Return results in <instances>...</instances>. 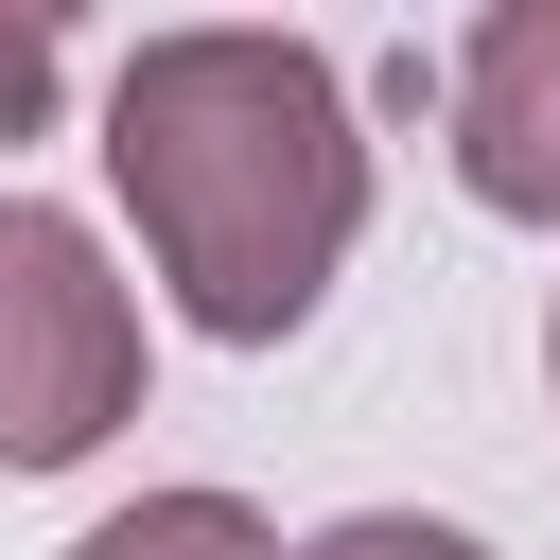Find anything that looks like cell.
<instances>
[{
  "mask_svg": "<svg viewBox=\"0 0 560 560\" xmlns=\"http://www.w3.org/2000/svg\"><path fill=\"white\" fill-rule=\"evenodd\" d=\"M542 385H560V298H542Z\"/></svg>",
  "mask_w": 560,
  "mask_h": 560,
  "instance_id": "obj_7",
  "label": "cell"
},
{
  "mask_svg": "<svg viewBox=\"0 0 560 560\" xmlns=\"http://www.w3.org/2000/svg\"><path fill=\"white\" fill-rule=\"evenodd\" d=\"M298 560H490L472 525H438V508H350V525H315Z\"/></svg>",
  "mask_w": 560,
  "mask_h": 560,
  "instance_id": "obj_6",
  "label": "cell"
},
{
  "mask_svg": "<svg viewBox=\"0 0 560 560\" xmlns=\"http://www.w3.org/2000/svg\"><path fill=\"white\" fill-rule=\"evenodd\" d=\"M438 105H455V192L508 228H560V0H490Z\"/></svg>",
  "mask_w": 560,
  "mask_h": 560,
  "instance_id": "obj_3",
  "label": "cell"
},
{
  "mask_svg": "<svg viewBox=\"0 0 560 560\" xmlns=\"http://www.w3.org/2000/svg\"><path fill=\"white\" fill-rule=\"evenodd\" d=\"M52 88H70V35L52 18H0V158L52 140Z\"/></svg>",
  "mask_w": 560,
  "mask_h": 560,
  "instance_id": "obj_5",
  "label": "cell"
},
{
  "mask_svg": "<svg viewBox=\"0 0 560 560\" xmlns=\"http://www.w3.org/2000/svg\"><path fill=\"white\" fill-rule=\"evenodd\" d=\"M105 192L210 350H280L368 245V122L315 35L175 18L105 70Z\"/></svg>",
  "mask_w": 560,
  "mask_h": 560,
  "instance_id": "obj_1",
  "label": "cell"
},
{
  "mask_svg": "<svg viewBox=\"0 0 560 560\" xmlns=\"http://www.w3.org/2000/svg\"><path fill=\"white\" fill-rule=\"evenodd\" d=\"M140 420V280L88 210L0 175V472H88Z\"/></svg>",
  "mask_w": 560,
  "mask_h": 560,
  "instance_id": "obj_2",
  "label": "cell"
},
{
  "mask_svg": "<svg viewBox=\"0 0 560 560\" xmlns=\"http://www.w3.org/2000/svg\"><path fill=\"white\" fill-rule=\"evenodd\" d=\"M70 560H298V542H280L245 490H210V472H192V490H140V508H105Z\"/></svg>",
  "mask_w": 560,
  "mask_h": 560,
  "instance_id": "obj_4",
  "label": "cell"
}]
</instances>
